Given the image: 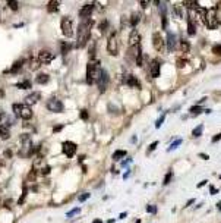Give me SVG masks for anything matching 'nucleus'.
<instances>
[{
  "label": "nucleus",
  "mask_w": 221,
  "mask_h": 223,
  "mask_svg": "<svg viewBox=\"0 0 221 223\" xmlns=\"http://www.w3.org/2000/svg\"><path fill=\"white\" fill-rule=\"evenodd\" d=\"M94 27V21L89 19H84L78 27V37H76V47L78 49H84L87 43L91 38V29Z\"/></svg>",
  "instance_id": "obj_1"
},
{
  "label": "nucleus",
  "mask_w": 221,
  "mask_h": 223,
  "mask_svg": "<svg viewBox=\"0 0 221 223\" xmlns=\"http://www.w3.org/2000/svg\"><path fill=\"white\" fill-rule=\"evenodd\" d=\"M12 110H13V113L16 116L21 117V119H24V121H29L34 115L32 110H31V107L25 106V104H21V103H13V104H12Z\"/></svg>",
  "instance_id": "obj_2"
},
{
  "label": "nucleus",
  "mask_w": 221,
  "mask_h": 223,
  "mask_svg": "<svg viewBox=\"0 0 221 223\" xmlns=\"http://www.w3.org/2000/svg\"><path fill=\"white\" fill-rule=\"evenodd\" d=\"M100 72L101 69L98 68V63L95 62H89L87 66V84L92 85L94 82L98 81V78H100Z\"/></svg>",
  "instance_id": "obj_3"
},
{
  "label": "nucleus",
  "mask_w": 221,
  "mask_h": 223,
  "mask_svg": "<svg viewBox=\"0 0 221 223\" xmlns=\"http://www.w3.org/2000/svg\"><path fill=\"white\" fill-rule=\"evenodd\" d=\"M73 18L72 16H63L60 21V27H62V32L65 34V37L67 38H72L73 37Z\"/></svg>",
  "instance_id": "obj_4"
},
{
  "label": "nucleus",
  "mask_w": 221,
  "mask_h": 223,
  "mask_svg": "<svg viewBox=\"0 0 221 223\" xmlns=\"http://www.w3.org/2000/svg\"><path fill=\"white\" fill-rule=\"evenodd\" d=\"M218 15V12H217L215 9H209L205 12V15H204V19H205V24H207V27L209 29H214L218 27V22H220V18L217 16Z\"/></svg>",
  "instance_id": "obj_5"
},
{
  "label": "nucleus",
  "mask_w": 221,
  "mask_h": 223,
  "mask_svg": "<svg viewBox=\"0 0 221 223\" xmlns=\"http://www.w3.org/2000/svg\"><path fill=\"white\" fill-rule=\"evenodd\" d=\"M119 35L117 32H111V35L107 40V52L111 56H117L119 54Z\"/></svg>",
  "instance_id": "obj_6"
},
{
  "label": "nucleus",
  "mask_w": 221,
  "mask_h": 223,
  "mask_svg": "<svg viewBox=\"0 0 221 223\" xmlns=\"http://www.w3.org/2000/svg\"><path fill=\"white\" fill-rule=\"evenodd\" d=\"M46 107H47L50 112H53V113H62L65 110V106H63V103L59 100L57 97H50L46 103Z\"/></svg>",
  "instance_id": "obj_7"
},
{
  "label": "nucleus",
  "mask_w": 221,
  "mask_h": 223,
  "mask_svg": "<svg viewBox=\"0 0 221 223\" xmlns=\"http://www.w3.org/2000/svg\"><path fill=\"white\" fill-rule=\"evenodd\" d=\"M152 46H154V49L157 52H164L166 49V41H164V37L163 34L160 32V31H155L154 34H152Z\"/></svg>",
  "instance_id": "obj_8"
},
{
  "label": "nucleus",
  "mask_w": 221,
  "mask_h": 223,
  "mask_svg": "<svg viewBox=\"0 0 221 223\" xmlns=\"http://www.w3.org/2000/svg\"><path fill=\"white\" fill-rule=\"evenodd\" d=\"M62 150L65 153L67 159H72L73 156L76 154V150H78V146L72 141H63L62 142Z\"/></svg>",
  "instance_id": "obj_9"
},
{
  "label": "nucleus",
  "mask_w": 221,
  "mask_h": 223,
  "mask_svg": "<svg viewBox=\"0 0 221 223\" xmlns=\"http://www.w3.org/2000/svg\"><path fill=\"white\" fill-rule=\"evenodd\" d=\"M35 59L40 62V65H48V63L54 59V56L50 50H41V52L37 54V57Z\"/></svg>",
  "instance_id": "obj_10"
},
{
  "label": "nucleus",
  "mask_w": 221,
  "mask_h": 223,
  "mask_svg": "<svg viewBox=\"0 0 221 223\" xmlns=\"http://www.w3.org/2000/svg\"><path fill=\"white\" fill-rule=\"evenodd\" d=\"M97 84H98V88H100V92H104V91H106L107 85H108V73H107V71H104V69H101V72H100V78H98V81H97Z\"/></svg>",
  "instance_id": "obj_11"
},
{
  "label": "nucleus",
  "mask_w": 221,
  "mask_h": 223,
  "mask_svg": "<svg viewBox=\"0 0 221 223\" xmlns=\"http://www.w3.org/2000/svg\"><path fill=\"white\" fill-rule=\"evenodd\" d=\"M94 7H95V3H88V5L82 6L81 10H79V16L82 19H89L91 13L94 12Z\"/></svg>",
  "instance_id": "obj_12"
},
{
  "label": "nucleus",
  "mask_w": 221,
  "mask_h": 223,
  "mask_svg": "<svg viewBox=\"0 0 221 223\" xmlns=\"http://www.w3.org/2000/svg\"><path fill=\"white\" fill-rule=\"evenodd\" d=\"M40 98H41V94L40 92H31L28 94L26 97H25V106H34L35 103L40 102Z\"/></svg>",
  "instance_id": "obj_13"
},
{
  "label": "nucleus",
  "mask_w": 221,
  "mask_h": 223,
  "mask_svg": "<svg viewBox=\"0 0 221 223\" xmlns=\"http://www.w3.org/2000/svg\"><path fill=\"white\" fill-rule=\"evenodd\" d=\"M160 69H161V63L158 60H152L149 65V73L152 78H158L160 77Z\"/></svg>",
  "instance_id": "obj_14"
},
{
  "label": "nucleus",
  "mask_w": 221,
  "mask_h": 223,
  "mask_svg": "<svg viewBox=\"0 0 221 223\" xmlns=\"http://www.w3.org/2000/svg\"><path fill=\"white\" fill-rule=\"evenodd\" d=\"M139 44H141V34L136 29H133L129 35V46L130 47H136V46H139Z\"/></svg>",
  "instance_id": "obj_15"
},
{
  "label": "nucleus",
  "mask_w": 221,
  "mask_h": 223,
  "mask_svg": "<svg viewBox=\"0 0 221 223\" xmlns=\"http://www.w3.org/2000/svg\"><path fill=\"white\" fill-rule=\"evenodd\" d=\"M177 46V38L174 32H167V50L168 52H173Z\"/></svg>",
  "instance_id": "obj_16"
},
{
  "label": "nucleus",
  "mask_w": 221,
  "mask_h": 223,
  "mask_svg": "<svg viewBox=\"0 0 221 223\" xmlns=\"http://www.w3.org/2000/svg\"><path fill=\"white\" fill-rule=\"evenodd\" d=\"M25 63H26V59H25V57L18 59V60H16V62H15L13 65H12V68L9 69V72H10V73H18V72L21 71V69L24 68Z\"/></svg>",
  "instance_id": "obj_17"
},
{
  "label": "nucleus",
  "mask_w": 221,
  "mask_h": 223,
  "mask_svg": "<svg viewBox=\"0 0 221 223\" xmlns=\"http://www.w3.org/2000/svg\"><path fill=\"white\" fill-rule=\"evenodd\" d=\"M126 84L129 85V87H133V88H141V82L139 79L136 77H133V75H127L126 77Z\"/></svg>",
  "instance_id": "obj_18"
},
{
  "label": "nucleus",
  "mask_w": 221,
  "mask_h": 223,
  "mask_svg": "<svg viewBox=\"0 0 221 223\" xmlns=\"http://www.w3.org/2000/svg\"><path fill=\"white\" fill-rule=\"evenodd\" d=\"M59 7H60V2H57V0H51V2L47 5V10L50 12V13H56V12H59Z\"/></svg>",
  "instance_id": "obj_19"
},
{
  "label": "nucleus",
  "mask_w": 221,
  "mask_h": 223,
  "mask_svg": "<svg viewBox=\"0 0 221 223\" xmlns=\"http://www.w3.org/2000/svg\"><path fill=\"white\" fill-rule=\"evenodd\" d=\"M48 81H50V77H48L47 73H38V75L35 77V82L41 84V85H44V84H47Z\"/></svg>",
  "instance_id": "obj_20"
},
{
  "label": "nucleus",
  "mask_w": 221,
  "mask_h": 223,
  "mask_svg": "<svg viewBox=\"0 0 221 223\" xmlns=\"http://www.w3.org/2000/svg\"><path fill=\"white\" fill-rule=\"evenodd\" d=\"M139 21H141V13L139 12H133L132 16H130V25H132V27H136V25L139 24Z\"/></svg>",
  "instance_id": "obj_21"
},
{
  "label": "nucleus",
  "mask_w": 221,
  "mask_h": 223,
  "mask_svg": "<svg viewBox=\"0 0 221 223\" xmlns=\"http://www.w3.org/2000/svg\"><path fill=\"white\" fill-rule=\"evenodd\" d=\"M188 34L190 35V37L196 34V25H195L193 19H190V18H189V24H188Z\"/></svg>",
  "instance_id": "obj_22"
},
{
  "label": "nucleus",
  "mask_w": 221,
  "mask_h": 223,
  "mask_svg": "<svg viewBox=\"0 0 221 223\" xmlns=\"http://www.w3.org/2000/svg\"><path fill=\"white\" fill-rule=\"evenodd\" d=\"M72 47H73L72 44L62 41V44H60V52H62V54H66V53H69V52L72 50Z\"/></svg>",
  "instance_id": "obj_23"
},
{
  "label": "nucleus",
  "mask_w": 221,
  "mask_h": 223,
  "mask_svg": "<svg viewBox=\"0 0 221 223\" xmlns=\"http://www.w3.org/2000/svg\"><path fill=\"white\" fill-rule=\"evenodd\" d=\"M10 136V132L7 129V126H2L0 125V138H3V140H7Z\"/></svg>",
  "instance_id": "obj_24"
},
{
  "label": "nucleus",
  "mask_w": 221,
  "mask_h": 223,
  "mask_svg": "<svg viewBox=\"0 0 221 223\" xmlns=\"http://www.w3.org/2000/svg\"><path fill=\"white\" fill-rule=\"evenodd\" d=\"M173 10H174V16L179 18V19H182L183 18V9L180 5H173Z\"/></svg>",
  "instance_id": "obj_25"
},
{
  "label": "nucleus",
  "mask_w": 221,
  "mask_h": 223,
  "mask_svg": "<svg viewBox=\"0 0 221 223\" xmlns=\"http://www.w3.org/2000/svg\"><path fill=\"white\" fill-rule=\"evenodd\" d=\"M126 156V151L125 150H117V151H114V154L111 156V159L114 161H117V160H120V159H123Z\"/></svg>",
  "instance_id": "obj_26"
},
{
  "label": "nucleus",
  "mask_w": 221,
  "mask_h": 223,
  "mask_svg": "<svg viewBox=\"0 0 221 223\" xmlns=\"http://www.w3.org/2000/svg\"><path fill=\"white\" fill-rule=\"evenodd\" d=\"M95 43H91V46H89V52H88V54H89V62H94L95 60Z\"/></svg>",
  "instance_id": "obj_27"
},
{
  "label": "nucleus",
  "mask_w": 221,
  "mask_h": 223,
  "mask_svg": "<svg viewBox=\"0 0 221 223\" xmlns=\"http://www.w3.org/2000/svg\"><path fill=\"white\" fill-rule=\"evenodd\" d=\"M202 132H204V125H198L195 129L192 131V136H195V138H198V136L202 135Z\"/></svg>",
  "instance_id": "obj_28"
},
{
  "label": "nucleus",
  "mask_w": 221,
  "mask_h": 223,
  "mask_svg": "<svg viewBox=\"0 0 221 223\" xmlns=\"http://www.w3.org/2000/svg\"><path fill=\"white\" fill-rule=\"evenodd\" d=\"M16 87L19 88V90H29V88L32 87V84L29 82V81H22V82L16 84Z\"/></svg>",
  "instance_id": "obj_29"
},
{
  "label": "nucleus",
  "mask_w": 221,
  "mask_h": 223,
  "mask_svg": "<svg viewBox=\"0 0 221 223\" xmlns=\"http://www.w3.org/2000/svg\"><path fill=\"white\" fill-rule=\"evenodd\" d=\"M180 50H182L183 53L189 52V50H190V44H189L186 40H182V41H180Z\"/></svg>",
  "instance_id": "obj_30"
},
{
  "label": "nucleus",
  "mask_w": 221,
  "mask_h": 223,
  "mask_svg": "<svg viewBox=\"0 0 221 223\" xmlns=\"http://www.w3.org/2000/svg\"><path fill=\"white\" fill-rule=\"evenodd\" d=\"M107 27H108V21H107V19L101 21V24H100V31H101V34H106V32H107Z\"/></svg>",
  "instance_id": "obj_31"
},
{
  "label": "nucleus",
  "mask_w": 221,
  "mask_h": 223,
  "mask_svg": "<svg viewBox=\"0 0 221 223\" xmlns=\"http://www.w3.org/2000/svg\"><path fill=\"white\" fill-rule=\"evenodd\" d=\"M180 144H182V140H180V138H179V140H174V142H173V144H171L170 147H168L167 151H173V150H176V148H177V147L180 146Z\"/></svg>",
  "instance_id": "obj_32"
},
{
  "label": "nucleus",
  "mask_w": 221,
  "mask_h": 223,
  "mask_svg": "<svg viewBox=\"0 0 221 223\" xmlns=\"http://www.w3.org/2000/svg\"><path fill=\"white\" fill-rule=\"evenodd\" d=\"M167 25H168L167 15H166V13H161V27H163V29H167Z\"/></svg>",
  "instance_id": "obj_33"
},
{
  "label": "nucleus",
  "mask_w": 221,
  "mask_h": 223,
  "mask_svg": "<svg viewBox=\"0 0 221 223\" xmlns=\"http://www.w3.org/2000/svg\"><path fill=\"white\" fill-rule=\"evenodd\" d=\"M7 6H9V7H10L12 10H13V12H15L16 9H18V7H19L18 2H13V0H9V2H7Z\"/></svg>",
  "instance_id": "obj_34"
},
{
  "label": "nucleus",
  "mask_w": 221,
  "mask_h": 223,
  "mask_svg": "<svg viewBox=\"0 0 221 223\" xmlns=\"http://www.w3.org/2000/svg\"><path fill=\"white\" fill-rule=\"evenodd\" d=\"M190 113H192V115H199V113H202V106H193L192 109H190Z\"/></svg>",
  "instance_id": "obj_35"
},
{
  "label": "nucleus",
  "mask_w": 221,
  "mask_h": 223,
  "mask_svg": "<svg viewBox=\"0 0 221 223\" xmlns=\"http://www.w3.org/2000/svg\"><path fill=\"white\" fill-rule=\"evenodd\" d=\"M31 60H32V63H31V71H37V69L40 68V62L37 59H31Z\"/></svg>",
  "instance_id": "obj_36"
},
{
  "label": "nucleus",
  "mask_w": 221,
  "mask_h": 223,
  "mask_svg": "<svg viewBox=\"0 0 221 223\" xmlns=\"http://www.w3.org/2000/svg\"><path fill=\"white\" fill-rule=\"evenodd\" d=\"M171 176H173V172L170 170L167 175H166V178H164V181H163V185H167V184H170V181H171Z\"/></svg>",
  "instance_id": "obj_37"
},
{
  "label": "nucleus",
  "mask_w": 221,
  "mask_h": 223,
  "mask_svg": "<svg viewBox=\"0 0 221 223\" xmlns=\"http://www.w3.org/2000/svg\"><path fill=\"white\" fill-rule=\"evenodd\" d=\"M157 147H158V141H155V142H152V144H151V146L148 147V150H147V153H152V151H154L155 148H157Z\"/></svg>",
  "instance_id": "obj_38"
},
{
  "label": "nucleus",
  "mask_w": 221,
  "mask_h": 223,
  "mask_svg": "<svg viewBox=\"0 0 221 223\" xmlns=\"http://www.w3.org/2000/svg\"><path fill=\"white\" fill-rule=\"evenodd\" d=\"M89 197H91V194H89V192H85V194H82L81 197H79V201H81V203H84V201H87Z\"/></svg>",
  "instance_id": "obj_39"
},
{
  "label": "nucleus",
  "mask_w": 221,
  "mask_h": 223,
  "mask_svg": "<svg viewBox=\"0 0 221 223\" xmlns=\"http://www.w3.org/2000/svg\"><path fill=\"white\" fill-rule=\"evenodd\" d=\"M164 119H166V116H164V115H163V116H160V117H158V121L155 122V128H160V126L163 125Z\"/></svg>",
  "instance_id": "obj_40"
},
{
  "label": "nucleus",
  "mask_w": 221,
  "mask_h": 223,
  "mask_svg": "<svg viewBox=\"0 0 221 223\" xmlns=\"http://www.w3.org/2000/svg\"><path fill=\"white\" fill-rule=\"evenodd\" d=\"M79 117H81L82 121H87V119H88V112L87 110H81V113H79Z\"/></svg>",
  "instance_id": "obj_41"
},
{
  "label": "nucleus",
  "mask_w": 221,
  "mask_h": 223,
  "mask_svg": "<svg viewBox=\"0 0 221 223\" xmlns=\"http://www.w3.org/2000/svg\"><path fill=\"white\" fill-rule=\"evenodd\" d=\"M79 211H81V209H75V210H72V211H69L66 216L67 217H70V216H75V214H79Z\"/></svg>",
  "instance_id": "obj_42"
},
{
  "label": "nucleus",
  "mask_w": 221,
  "mask_h": 223,
  "mask_svg": "<svg viewBox=\"0 0 221 223\" xmlns=\"http://www.w3.org/2000/svg\"><path fill=\"white\" fill-rule=\"evenodd\" d=\"M147 210H148V213H155V211H157V207H155V206H151V204H149L148 207H147Z\"/></svg>",
  "instance_id": "obj_43"
},
{
  "label": "nucleus",
  "mask_w": 221,
  "mask_h": 223,
  "mask_svg": "<svg viewBox=\"0 0 221 223\" xmlns=\"http://www.w3.org/2000/svg\"><path fill=\"white\" fill-rule=\"evenodd\" d=\"M50 170H51V169H50V166H46V167L41 170V175H48V173H50Z\"/></svg>",
  "instance_id": "obj_44"
},
{
  "label": "nucleus",
  "mask_w": 221,
  "mask_h": 223,
  "mask_svg": "<svg viewBox=\"0 0 221 223\" xmlns=\"http://www.w3.org/2000/svg\"><path fill=\"white\" fill-rule=\"evenodd\" d=\"M25 194H26V189H24V192H22V195H21V198H19V204H22L25 201Z\"/></svg>",
  "instance_id": "obj_45"
},
{
  "label": "nucleus",
  "mask_w": 221,
  "mask_h": 223,
  "mask_svg": "<svg viewBox=\"0 0 221 223\" xmlns=\"http://www.w3.org/2000/svg\"><path fill=\"white\" fill-rule=\"evenodd\" d=\"M63 128H65L63 125H57V126H54V132H60V131L63 129Z\"/></svg>",
  "instance_id": "obj_46"
},
{
  "label": "nucleus",
  "mask_w": 221,
  "mask_h": 223,
  "mask_svg": "<svg viewBox=\"0 0 221 223\" xmlns=\"http://www.w3.org/2000/svg\"><path fill=\"white\" fill-rule=\"evenodd\" d=\"M212 52H215L217 54H220V46L217 44V46H214V49H212Z\"/></svg>",
  "instance_id": "obj_47"
},
{
  "label": "nucleus",
  "mask_w": 221,
  "mask_h": 223,
  "mask_svg": "<svg viewBox=\"0 0 221 223\" xmlns=\"http://www.w3.org/2000/svg\"><path fill=\"white\" fill-rule=\"evenodd\" d=\"M5 117H6V115H5V112H3V110H0V122L3 121V119H5Z\"/></svg>",
  "instance_id": "obj_48"
},
{
  "label": "nucleus",
  "mask_w": 221,
  "mask_h": 223,
  "mask_svg": "<svg viewBox=\"0 0 221 223\" xmlns=\"http://www.w3.org/2000/svg\"><path fill=\"white\" fill-rule=\"evenodd\" d=\"M218 140H220V134H217L215 136H212V142H217Z\"/></svg>",
  "instance_id": "obj_49"
},
{
  "label": "nucleus",
  "mask_w": 221,
  "mask_h": 223,
  "mask_svg": "<svg viewBox=\"0 0 221 223\" xmlns=\"http://www.w3.org/2000/svg\"><path fill=\"white\" fill-rule=\"evenodd\" d=\"M139 5H141V7H147V6L149 5V2H141Z\"/></svg>",
  "instance_id": "obj_50"
},
{
  "label": "nucleus",
  "mask_w": 221,
  "mask_h": 223,
  "mask_svg": "<svg viewBox=\"0 0 221 223\" xmlns=\"http://www.w3.org/2000/svg\"><path fill=\"white\" fill-rule=\"evenodd\" d=\"M209 192H211V194H217V192H218V189H217V188H214V186H211V189H209Z\"/></svg>",
  "instance_id": "obj_51"
},
{
  "label": "nucleus",
  "mask_w": 221,
  "mask_h": 223,
  "mask_svg": "<svg viewBox=\"0 0 221 223\" xmlns=\"http://www.w3.org/2000/svg\"><path fill=\"white\" fill-rule=\"evenodd\" d=\"M199 157H201V159H205V160L208 159V156H207V154H199Z\"/></svg>",
  "instance_id": "obj_52"
},
{
  "label": "nucleus",
  "mask_w": 221,
  "mask_h": 223,
  "mask_svg": "<svg viewBox=\"0 0 221 223\" xmlns=\"http://www.w3.org/2000/svg\"><path fill=\"white\" fill-rule=\"evenodd\" d=\"M205 184H207V181H202V182H201V184H198V186H199V188H201V186H202V185H205Z\"/></svg>",
  "instance_id": "obj_53"
},
{
  "label": "nucleus",
  "mask_w": 221,
  "mask_h": 223,
  "mask_svg": "<svg viewBox=\"0 0 221 223\" xmlns=\"http://www.w3.org/2000/svg\"><path fill=\"white\" fill-rule=\"evenodd\" d=\"M126 216H127V214H126V213H122V214H120V216H119V217H120V219H125V217H126Z\"/></svg>",
  "instance_id": "obj_54"
},
{
  "label": "nucleus",
  "mask_w": 221,
  "mask_h": 223,
  "mask_svg": "<svg viewBox=\"0 0 221 223\" xmlns=\"http://www.w3.org/2000/svg\"><path fill=\"white\" fill-rule=\"evenodd\" d=\"M92 223H103V222H101L100 219H95V220H94V222H92Z\"/></svg>",
  "instance_id": "obj_55"
},
{
  "label": "nucleus",
  "mask_w": 221,
  "mask_h": 223,
  "mask_svg": "<svg viewBox=\"0 0 221 223\" xmlns=\"http://www.w3.org/2000/svg\"><path fill=\"white\" fill-rule=\"evenodd\" d=\"M135 223H142V222H141V220H139V219H138V220H136V222H135Z\"/></svg>",
  "instance_id": "obj_56"
},
{
  "label": "nucleus",
  "mask_w": 221,
  "mask_h": 223,
  "mask_svg": "<svg viewBox=\"0 0 221 223\" xmlns=\"http://www.w3.org/2000/svg\"><path fill=\"white\" fill-rule=\"evenodd\" d=\"M0 166H3V165H2V163H0Z\"/></svg>",
  "instance_id": "obj_57"
}]
</instances>
